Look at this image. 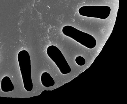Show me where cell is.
I'll return each instance as SVG.
<instances>
[{
  "label": "cell",
  "mask_w": 127,
  "mask_h": 104,
  "mask_svg": "<svg viewBox=\"0 0 127 104\" xmlns=\"http://www.w3.org/2000/svg\"><path fill=\"white\" fill-rule=\"evenodd\" d=\"M18 60L25 89L28 91H32L33 89V84L29 53L25 50L20 51L18 55Z\"/></svg>",
  "instance_id": "obj_1"
},
{
  "label": "cell",
  "mask_w": 127,
  "mask_h": 104,
  "mask_svg": "<svg viewBox=\"0 0 127 104\" xmlns=\"http://www.w3.org/2000/svg\"><path fill=\"white\" fill-rule=\"evenodd\" d=\"M62 32L64 35L72 38L88 48L93 49L96 44V41L93 36L71 26L64 27Z\"/></svg>",
  "instance_id": "obj_2"
},
{
  "label": "cell",
  "mask_w": 127,
  "mask_h": 104,
  "mask_svg": "<svg viewBox=\"0 0 127 104\" xmlns=\"http://www.w3.org/2000/svg\"><path fill=\"white\" fill-rule=\"evenodd\" d=\"M47 55L54 62L62 74H66L71 71V68L60 50L54 45L50 46L48 48Z\"/></svg>",
  "instance_id": "obj_3"
},
{
  "label": "cell",
  "mask_w": 127,
  "mask_h": 104,
  "mask_svg": "<svg viewBox=\"0 0 127 104\" xmlns=\"http://www.w3.org/2000/svg\"><path fill=\"white\" fill-rule=\"evenodd\" d=\"M111 9L108 6H84L80 7L79 12L82 16L105 19L110 14Z\"/></svg>",
  "instance_id": "obj_4"
},
{
  "label": "cell",
  "mask_w": 127,
  "mask_h": 104,
  "mask_svg": "<svg viewBox=\"0 0 127 104\" xmlns=\"http://www.w3.org/2000/svg\"><path fill=\"white\" fill-rule=\"evenodd\" d=\"M41 80L42 84L45 87H52L55 83L52 77L47 72H44L42 74Z\"/></svg>",
  "instance_id": "obj_5"
},
{
  "label": "cell",
  "mask_w": 127,
  "mask_h": 104,
  "mask_svg": "<svg viewBox=\"0 0 127 104\" xmlns=\"http://www.w3.org/2000/svg\"><path fill=\"white\" fill-rule=\"evenodd\" d=\"M2 81L7 84H1V88L3 92H7L12 91L14 89L13 84L10 78L7 76L4 77Z\"/></svg>",
  "instance_id": "obj_6"
},
{
  "label": "cell",
  "mask_w": 127,
  "mask_h": 104,
  "mask_svg": "<svg viewBox=\"0 0 127 104\" xmlns=\"http://www.w3.org/2000/svg\"><path fill=\"white\" fill-rule=\"evenodd\" d=\"M76 63L80 66H82L85 64L86 60L83 57L81 56L77 57L75 59Z\"/></svg>",
  "instance_id": "obj_7"
}]
</instances>
